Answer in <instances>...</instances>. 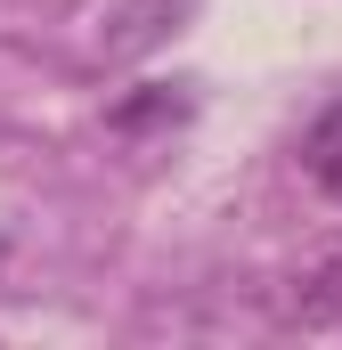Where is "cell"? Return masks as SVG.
Returning a JSON list of instances; mask_svg holds the SVG:
<instances>
[{
    "instance_id": "6da1fadb",
    "label": "cell",
    "mask_w": 342,
    "mask_h": 350,
    "mask_svg": "<svg viewBox=\"0 0 342 350\" xmlns=\"http://www.w3.org/2000/svg\"><path fill=\"white\" fill-rule=\"evenodd\" d=\"M293 326H318V334H342V245L310 253V261L285 277V301H277Z\"/></svg>"
},
{
    "instance_id": "3957f363",
    "label": "cell",
    "mask_w": 342,
    "mask_h": 350,
    "mask_svg": "<svg viewBox=\"0 0 342 350\" xmlns=\"http://www.w3.org/2000/svg\"><path fill=\"white\" fill-rule=\"evenodd\" d=\"M0 253H8V245H0Z\"/></svg>"
},
{
    "instance_id": "7a4b0ae2",
    "label": "cell",
    "mask_w": 342,
    "mask_h": 350,
    "mask_svg": "<svg viewBox=\"0 0 342 350\" xmlns=\"http://www.w3.org/2000/svg\"><path fill=\"white\" fill-rule=\"evenodd\" d=\"M302 172L318 179L326 196H342V98L310 122V131H302Z\"/></svg>"
}]
</instances>
